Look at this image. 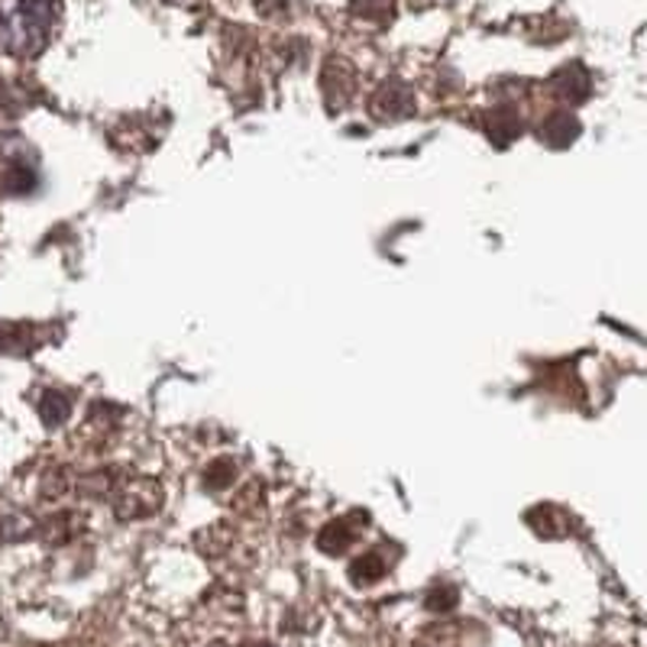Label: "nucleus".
<instances>
[{
	"label": "nucleus",
	"instance_id": "obj_1",
	"mask_svg": "<svg viewBox=\"0 0 647 647\" xmlns=\"http://www.w3.org/2000/svg\"><path fill=\"white\" fill-rule=\"evenodd\" d=\"M56 30V0H0V52L39 56Z\"/></svg>",
	"mask_w": 647,
	"mask_h": 647
},
{
	"label": "nucleus",
	"instance_id": "obj_2",
	"mask_svg": "<svg viewBox=\"0 0 647 647\" xmlns=\"http://www.w3.org/2000/svg\"><path fill=\"white\" fill-rule=\"evenodd\" d=\"M411 107H414V97H411L408 84H402V81H386V84L376 91V97H373V114H376L379 120L404 117V114H411Z\"/></svg>",
	"mask_w": 647,
	"mask_h": 647
},
{
	"label": "nucleus",
	"instance_id": "obj_3",
	"mask_svg": "<svg viewBox=\"0 0 647 647\" xmlns=\"http://www.w3.org/2000/svg\"><path fill=\"white\" fill-rule=\"evenodd\" d=\"M579 133V123H576V117H569V114H554V117H548V123H541V140L544 143H551V146H566V143H573V137Z\"/></svg>",
	"mask_w": 647,
	"mask_h": 647
},
{
	"label": "nucleus",
	"instance_id": "obj_4",
	"mask_svg": "<svg viewBox=\"0 0 647 647\" xmlns=\"http://www.w3.org/2000/svg\"><path fill=\"white\" fill-rule=\"evenodd\" d=\"M554 87H557L561 97H566L569 104H576V101H583L589 94V79H586V72L579 66H569L554 79Z\"/></svg>",
	"mask_w": 647,
	"mask_h": 647
},
{
	"label": "nucleus",
	"instance_id": "obj_5",
	"mask_svg": "<svg viewBox=\"0 0 647 647\" xmlns=\"http://www.w3.org/2000/svg\"><path fill=\"white\" fill-rule=\"evenodd\" d=\"M318 544H321L324 554H340V551H346L353 544V531H350L346 521H333V525L324 528Z\"/></svg>",
	"mask_w": 647,
	"mask_h": 647
},
{
	"label": "nucleus",
	"instance_id": "obj_6",
	"mask_svg": "<svg viewBox=\"0 0 647 647\" xmlns=\"http://www.w3.org/2000/svg\"><path fill=\"white\" fill-rule=\"evenodd\" d=\"M33 327L30 324H0V350L3 353H26V340H30Z\"/></svg>",
	"mask_w": 647,
	"mask_h": 647
},
{
	"label": "nucleus",
	"instance_id": "obj_7",
	"mask_svg": "<svg viewBox=\"0 0 647 647\" xmlns=\"http://www.w3.org/2000/svg\"><path fill=\"white\" fill-rule=\"evenodd\" d=\"M69 411H72V402L62 396V392H43V399H39V414H43V421L46 424H62L66 417H69Z\"/></svg>",
	"mask_w": 647,
	"mask_h": 647
},
{
	"label": "nucleus",
	"instance_id": "obj_8",
	"mask_svg": "<svg viewBox=\"0 0 647 647\" xmlns=\"http://www.w3.org/2000/svg\"><path fill=\"white\" fill-rule=\"evenodd\" d=\"M356 16L363 20H373V23H386L392 20V10H396V0H353L350 7Z\"/></svg>",
	"mask_w": 647,
	"mask_h": 647
},
{
	"label": "nucleus",
	"instance_id": "obj_9",
	"mask_svg": "<svg viewBox=\"0 0 647 647\" xmlns=\"http://www.w3.org/2000/svg\"><path fill=\"white\" fill-rule=\"evenodd\" d=\"M386 573V564L379 561V554H366L363 561H356L353 569H350V576L356 579V583H373V579H379Z\"/></svg>",
	"mask_w": 647,
	"mask_h": 647
},
{
	"label": "nucleus",
	"instance_id": "obj_10",
	"mask_svg": "<svg viewBox=\"0 0 647 647\" xmlns=\"http://www.w3.org/2000/svg\"><path fill=\"white\" fill-rule=\"evenodd\" d=\"M234 477H237L234 460H217V463H211V470H208L204 483L211 485V489H224V485L234 483Z\"/></svg>",
	"mask_w": 647,
	"mask_h": 647
},
{
	"label": "nucleus",
	"instance_id": "obj_11",
	"mask_svg": "<svg viewBox=\"0 0 647 647\" xmlns=\"http://www.w3.org/2000/svg\"><path fill=\"white\" fill-rule=\"evenodd\" d=\"M30 185H33V175H30L23 165L10 168V175L3 178V188H7V191H26Z\"/></svg>",
	"mask_w": 647,
	"mask_h": 647
},
{
	"label": "nucleus",
	"instance_id": "obj_12",
	"mask_svg": "<svg viewBox=\"0 0 647 647\" xmlns=\"http://www.w3.org/2000/svg\"><path fill=\"white\" fill-rule=\"evenodd\" d=\"M289 7V0H256V10L262 16H272V13H282Z\"/></svg>",
	"mask_w": 647,
	"mask_h": 647
}]
</instances>
